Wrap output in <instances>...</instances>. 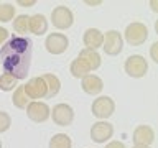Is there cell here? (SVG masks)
<instances>
[{
    "label": "cell",
    "mask_w": 158,
    "mask_h": 148,
    "mask_svg": "<svg viewBox=\"0 0 158 148\" xmlns=\"http://www.w3.org/2000/svg\"><path fill=\"white\" fill-rule=\"evenodd\" d=\"M43 81L44 84H46V97L48 99H53L54 96H58L59 89H61V81H59V77L56 76V74H51V72H46L43 74Z\"/></svg>",
    "instance_id": "17"
},
{
    "label": "cell",
    "mask_w": 158,
    "mask_h": 148,
    "mask_svg": "<svg viewBox=\"0 0 158 148\" xmlns=\"http://www.w3.org/2000/svg\"><path fill=\"white\" fill-rule=\"evenodd\" d=\"M156 49H158V41H155L152 44V48H150V56H152V59L155 63H158V53H156Z\"/></svg>",
    "instance_id": "26"
},
{
    "label": "cell",
    "mask_w": 158,
    "mask_h": 148,
    "mask_svg": "<svg viewBox=\"0 0 158 148\" xmlns=\"http://www.w3.org/2000/svg\"><path fill=\"white\" fill-rule=\"evenodd\" d=\"M150 5H152V10H153V12H158V8H156L158 2H155V0H152V2H150Z\"/></svg>",
    "instance_id": "29"
},
{
    "label": "cell",
    "mask_w": 158,
    "mask_h": 148,
    "mask_svg": "<svg viewBox=\"0 0 158 148\" xmlns=\"http://www.w3.org/2000/svg\"><path fill=\"white\" fill-rule=\"evenodd\" d=\"M28 20H30L28 15H17V17L13 18V30L17 33H20L18 36H23V35H27L30 31Z\"/></svg>",
    "instance_id": "21"
},
{
    "label": "cell",
    "mask_w": 158,
    "mask_h": 148,
    "mask_svg": "<svg viewBox=\"0 0 158 148\" xmlns=\"http://www.w3.org/2000/svg\"><path fill=\"white\" fill-rule=\"evenodd\" d=\"M31 102L30 99L27 97V94H25V89L23 86H18L17 89L13 91V97H12V104L17 109H22V110H25L27 109V105Z\"/></svg>",
    "instance_id": "20"
},
{
    "label": "cell",
    "mask_w": 158,
    "mask_h": 148,
    "mask_svg": "<svg viewBox=\"0 0 158 148\" xmlns=\"http://www.w3.org/2000/svg\"><path fill=\"white\" fill-rule=\"evenodd\" d=\"M8 38H10L8 30H7V28H3V27H0V48H2L3 44L8 41Z\"/></svg>",
    "instance_id": "25"
},
{
    "label": "cell",
    "mask_w": 158,
    "mask_h": 148,
    "mask_svg": "<svg viewBox=\"0 0 158 148\" xmlns=\"http://www.w3.org/2000/svg\"><path fill=\"white\" fill-rule=\"evenodd\" d=\"M91 112L96 118H99V120H107V118L112 117L114 112H115V102H114V99L109 97V96H99L97 99L92 101Z\"/></svg>",
    "instance_id": "3"
},
{
    "label": "cell",
    "mask_w": 158,
    "mask_h": 148,
    "mask_svg": "<svg viewBox=\"0 0 158 148\" xmlns=\"http://www.w3.org/2000/svg\"><path fill=\"white\" fill-rule=\"evenodd\" d=\"M106 148H127L125 146V143L123 142H118V140H112V142H109Z\"/></svg>",
    "instance_id": "27"
},
{
    "label": "cell",
    "mask_w": 158,
    "mask_h": 148,
    "mask_svg": "<svg viewBox=\"0 0 158 148\" xmlns=\"http://www.w3.org/2000/svg\"><path fill=\"white\" fill-rule=\"evenodd\" d=\"M81 87L86 94H89V96H99L104 89V81L97 76V74L91 72V74H87L86 77L81 79Z\"/></svg>",
    "instance_id": "13"
},
{
    "label": "cell",
    "mask_w": 158,
    "mask_h": 148,
    "mask_svg": "<svg viewBox=\"0 0 158 148\" xmlns=\"http://www.w3.org/2000/svg\"><path fill=\"white\" fill-rule=\"evenodd\" d=\"M102 49L107 56H118L123 49L122 33H118L117 30H109V31H106L104 41H102Z\"/></svg>",
    "instance_id": "6"
},
{
    "label": "cell",
    "mask_w": 158,
    "mask_h": 148,
    "mask_svg": "<svg viewBox=\"0 0 158 148\" xmlns=\"http://www.w3.org/2000/svg\"><path fill=\"white\" fill-rule=\"evenodd\" d=\"M132 140L135 146H152L155 142V130L150 125H138L132 133Z\"/></svg>",
    "instance_id": "12"
},
{
    "label": "cell",
    "mask_w": 158,
    "mask_h": 148,
    "mask_svg": "<svg viewBox=\"0 0 158 148\" xmlns=\"http://www.w3.org/2000/svg\"><path fill=\"white\" fill-rule=\"evenodd\" d=\"M49 117L53 118L54 125L58 127H69L74 120V109L69 105V104H56L51 112H49Z\"/></svg>",
    "instance_id": "7"
},
{
    "label": "cell",
    "mask_w": 158,
    "mask_h": 148,
    "mask_svg": "<svg viewBox=\"0 0 158 148\" xmlns=\"http://www.w3.org/2000/svg\"><path fill=\"white\" fill-rule=\"evenodd\" d=\"M28 28L30 31L33 35H36V36H41L48 31V20L44 17L43 13H35L30 17L28 20Z\"/></svg>",
    "instance_id": "16"
},
{
    "label": "cell",
    "mask_w": 158,
    "mask_h": 148,
    "mask_svg": "<svg viewBox=\"0 0 158 148\" xmlns=\"http://www.w3.org/2000/svg\"><path fill=\"white\" fill-rule=\"evenodd\" d=\"M25 94L30 101H38V99H44L46 97V84H44L41 76L31 77L30 81H27V84L23 86Z\"/></svg>",
    "instance_id": "11"
},
{
    "label": "cell",
    "mask_w": 158,
    "mask_h": 148,
    "mask_svg": "<svg viewBox=\"0 0 158 148\" xmlns=\"http://www.w3.org/2000/svg\"><path fill=\"white\" fill-rule=\"evenodd\" d=\"M44 48L49 54H63L69 48V38L64 33H49L44 39Z\"/></svg>",
    "instance_id": "8"
},
{
    "label": "cell",
    "mask_w": 158,
    "mask_h": 148,
    "mask_svg": "<svg viewBox=\"0 0 158 148\" xmlns=\"http://www.w3.org/2000/svg\"><path fill=\"white\" fill-rule=\"evenodd\" d=\"M33 56V41L28 36H15L8 38V41L0 48V63L3 72L13 76L17 81L27 79L31 66Z\"/></svg>",
    "instance_id": "1"
},
{
    "label": "cell",
    "mask_w": 158,
    "mask_h": 148,
    "mask_svg": "<svg viewBox=\"0 0 158 148\" xmlns=\"http://www.w3.org/2000/svg\"><path fill=\"white\" fill-rule=\"evenodd\" d=\"M130 46H140L148 39V28L145 23L142 22H132L125 27L122 36Z\"/></svg>",
    "instance_id": "2"
},
{
    "label": "cell",
    "mask_w": 158,
    "mask_h": 148,
    "mask_svg": "<svg viewBox=\"0 0 158 148\" xmlns=\"http://www.w3.org/2000/svg\"><path fill=\"white\" fill-rule=\"evenodd\" d=\"M0 148H2V140H0Z\"/></svg>",
    "instance_id": "32"
},
{
    "label": "cell",
    "mask_w": 158,
    "mask_h": 148,
    "mask_svg": "<svg viewBox=\"0 0 158 148\" xmlns=\"http://www.w3.org/2000/svg\"><path fill=\"white\" fill-rule=\"evenodd\" d=\"M27 117L30 120L36 122V123H43L46 122L49 118V112H51V109L46 102H41V101H31L27 105Z\"/></svg>",
    "instance_id": "9"
},
{
    "label": "cell",
    "mask_w": 158,
    "mask_h": 148,
    "mask_svg": "<svg viewBox=\"0 0 158 148\" xmlns=\"http://www.w3.org/2000/svg\"><path fill=\"white\" fill-rule=\"evenodd\" d=\"M49 148H73V140L66 133H54L49 140Z\"/></svg>",
    "instance_id": "19"
},
{
    "label": "cell",
    "mask_w": 158,
    "mask_h": 148,
    "mask_svg": "<svg viewBox=\"0 0 158 148\" xmlns=\"http://www.w3.org/2000/svg\"><path fill=\"white\" fill-rule=\"evenodd\" d=\"M17 10L12 3H0V22L2 23H8L15 18Z\"/></svg>",
    "instance_id": "23"
},
{
    "label": "cell",
    "mask_w": 158,
    "mask_h": 148,
    "mask_svg": "<svg viewBox=\"0 0 158 148\" xmlns=\"http://www.w3.org/2000/svg\"><path fill=\"white\" fill-rule=\"evenodd\" d=\"M51 23L58 30H68L74 23V13L66 5H58L51 12Z\"/></svg>",
    "instance_id": "5"
},
{
    "label": "cell",
    "mask_w": 158,
    "mask_h": 148,
    "mask_svg": "<svg viewBox=\"0 0 158 148\" xmlns=\"http://www.w3.org/2000/svg\"><path fill=\"white\" fill-rule=\"evenodd\" d=\"M18 87V81L15 79L13 76H10V74H0V91L3 92H10L13 91V89Z\"/></svg>",
    "instance_id": "22"
},
{
    "label": "cell",
    "mask_w": 158,
    "mask_h": 148,
    "mask_svg": "<svg viewBox=\"0 0 158 148\" xmlns=\"http://www.w3.org/2000/svg\"><path fill=\"white\" fill-rule=\"evenodd\" d=\"M18 5H22V7H33V5L35 3H36V0H18V2H17Z\"/></svg>",
    "instance_id": "28"
},
{
    "label": "cell",
    "mask_w": 158,
    "mask_h": 148,
    "mask_svg": "<svg viewBox=\"0 0 158 148\" xmlns=\"http://www.w3.org/2000/svg\"><path fill=\"white\" fill-rule=\"evenodd\" d=\"M77 58L81 59V61L86 64V66L89 68V71H96V69L101 68L102 64V59H101V54H99L97 51H92V49H81L77 54Z\"/></svg>",
    "instance_id": "15"
},
{
    "label": "cell",
    "mask_w": 158,
    "mask_h": 148,
    "mask_svg": "<svg viewBox=\"0 0 158 148\" xmlns=\"http://www.w3.org/2000/svg\"><path fill=\"white\" fill-rule=\"evenodd\" d=\"M114 137V125L107 120H97L91 127V140L96 143H106Z\"/></svg>",
    "instance_id": "10"
},
{
    "label": "cell",
    "mask_w": 158,
    "mask_h": 148,
    "mask_svg": "<svg viewBox=\"0 0 158 148\" xmlns=\"http://www.w3.org/2000/svg\"><path fill=\"white\" fill-rule=\"evenodd\" d=\"M69 72H71L73 77H76V79H82V77H86L87 74H91L89 68H87L79 58L73 59V63L69 64Z\"/></svg>",
    "instance_id": "18"
},
{
    "label": "cell",
    "mask_w": 158,
    "mask_h": 148,
    "mask_svg": "<svg viewBox=\"0 0 158 148\" xmlns=\"http://www.w3.org/2000/svg\"><path fill=\"white\" fill-rule=\"evenodd\" d=\"M133 148H152V146H133Z\"/></svg>",
    "instance_id": "31"
},
{
    "label": "cell",
    "mask_w": 158,
    "mask_h": 148,
    "mask_svg": "<svg viewBox=\"0 0 158 148\" xmlns=\"http://www.w3.org/2000/svg\"><path fill=\"white\" fill-rule=\"evenodd\" d=\"M123 69H125L127 76H130L133 79H140L145 77L148 72V61L142 54H132L125 59L123 63Z\"/></svg>",
    "instance_id": "4"
},
{
    "label": "cell",
    "mask_w": 158,
    "mask_h": 148,
    "mask_svg": "<svg viewBox=\"0 0 158 148\" xmlns=\"http://www.w3.org/2000/svg\"><path fill=\"white\" fill-rule=\"evenodd\" d=\"M86 3H87V5H101L102 2H91V0H87Z\"/></svg>",
    "instance_id": "30"
},
{
    "label": "cell",
    "mask_w": 158,
    "mask_h": 148,
    "mask_svg": "<svg viewBox=\"0 0 158 148\" xmlns=\"http://www.w3.org/2000/svg\"><path fill=\"white\" fill-rule=\"evenodd\" d=\"M102 41H104V33L97 28H87L82 35V43L86 49L97 51L99 48H102Z\"/></svg>",
    "instance_id": "14"
},
{
    "label": "cell",
    "mask_w": 158,
    "mask_h": 148,
    "mask_svg": "<svg viewBox=\"0 0 158 148\" xmlns=\"http://www.w3.org/2000/svg\"><path fill=\"white\" fill-rule=\"evenodd\" d=\"M12 127V117L5 110H0V133H5Z\"/></svg>",
    "instance_id": "24"
}]
</instances>
